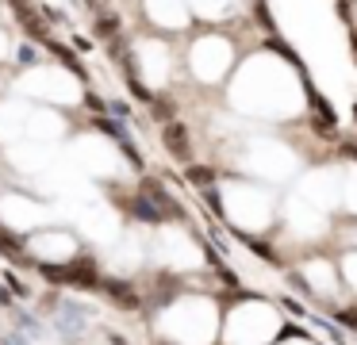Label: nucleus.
Instances as JSON below:
<instances>
[{"label": "nucleus", "instance_id": "obj_2", "mask_svg": "<svg viewBox=\"0 0 357 345\" xmlns=\"http://www.w3.org/2000/svg\"><path fill=\"white\" fill-rule=\"evenodd\" d=\"M77 161L89 169V173H100V169H119V158L100 142V138H85L77 146Z\"/></svg>", "mask_w": 357, "mask_h": 345}, {"label": "nucleus", "instance_id": "obj_5", "mask_svg": "<svg viewBox=\"0 0 357 345\" xmlns=\"http://www.w3.org/2000/svg\"><path fill=\"white\" fill-rule=\"evenodd\" d=\"M142 61H146V81H150V84H162V69H165L162 46L146 43V46H142Z\"/></svg>", "mask_w": 357, "mask_h": 345}, {"label": "nucleus", "instance_id": "obj_4", "mask_svg": "<svg viewBox=\"0 0 357 345\" xmlns=\"http://www.w3.org/2000/svg\"><path fill=\"white\" fill-rule=\"evenodd\" d=\"M35 253H43V257H70L73 253V238L70 234H43L31 242Z\"/></svg>", "mask_w": 357, "mask_h": 345}, {"label": "nucleus", "instance_id": "obj_3", "mask_svg": "<svg viewBox=\"0 0 357 345\" xmlns=\"http://www.w3.org/2000/svg\"><path fill=\"white\" fill-rule=\"evenodd\" d=\"M4 219L16 222V227H31L35 219H43V207L24 199V196H8L4 199Z\"/></svg>", "mask_w": 357, "mask_h": 345}, {"label": "nucleus", "instance_id": "obj_6", "mask_svg": "<svg viewBox=\"0 0 357 345\" xmlns=\"http://www.w3.org/2000/svg\"><path fill=\"white\" fill-rule=\"evenodd\" d=\"M150 12L158 15V23H173V27L185 23V20H181V8L173 4V0H150Z\"/></svg>", "mask_w": 357, "mask_h": 345}, {"label": "nucleus", "instance_id": "obj_7", "mask_svg": "<svg viewBox=\"0 0 357 345\" xmlns=\"http://www.w3.org/2000/svg\"><path fill=\"white\" fill-rule=\"evenodd\" d=\"M4 54H8V38L0 35V58H4Z\"/></svg>", "mask_w": 357, "mask_h": 345}, {"label": "nucleus", "instance_id": "obj_1", "mask_svg": "<svg viewBox=\"0 0 357 345\" xmlns=\"http://www.w3.org/2000/svg\"><path fill=\"white\" fill-rule=\"evenodd\" d=\"M24 84L31 92H43V96H58V100H77V84L70 81L66 73H58V69H47V73H31L24 77Z\"/></svg>", "mask_w": 357, "mask_h": 345}]
</instances>
